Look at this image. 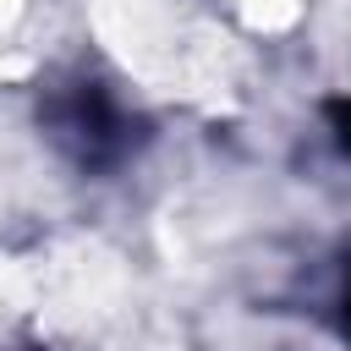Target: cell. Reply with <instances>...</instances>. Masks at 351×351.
<instances>
[{
	"label": "cell",
	"mask_w": 351,
	"mask_h": 351,
	"mask_svg": "<svg viewBox=\"0 0 351 351\" xmlns=\"http://www.w3.org/2000/svg\"><path fill=\"white\" fill-rule=\"evenodd\" d=\"M346 137H351V121H346Z\"/></svg>",
	"instance_id": "1"
}]
</instances>
